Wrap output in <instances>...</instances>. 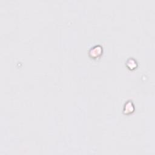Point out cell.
I'll return each mask as SVG.
<instances>
[{
  "mask_svg": "<svg viewBox=\"0 0 155 155\" xmlns=\"http://www.w3.org/2000/svg\"><path fill=\"white\" fill-rule=\"evenodd\" d=\"M103 53V47L100 46H96L89 51V55L94 59L99 57Z\"/></svg>",
  "mask_w": 155,
  "mask_h": 155,
  "instance_id": "obj_1",
  "label": "cell"
},
{
  "mask_svg": "<svg viewBox=\"0 0 155 155\" xmlns=\"http://www.w3.org/2000/svg\"><path fill=\"white\" fill-rule=\"evenodd\" d=\"M134 111V105L132 101H128L124 107V112L126 114H129Z\"/></svg>",
  "mask_w": 155,
  "mask_h": 155,
  "instance_id": "obj_2",
  "label": "cell"
},
{
  "mask_svg": "<svg viewBox=\"0 0 155 155\" xmlns=\"http://www.w3.org/2000/svg\"><path fill=\"white\" fill-rule=\"evenodd\" d=\"M126 65L127 67L131 70L135 69L136 67H137V63L133 58H130L128 59L126 63Z\"/></svg>",
  "mask_w": 155,
  "mask_h": 155,
  "instance_id": "obj_3",
  "label": "cell"
}]
</instances>
